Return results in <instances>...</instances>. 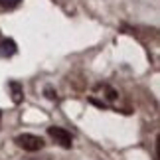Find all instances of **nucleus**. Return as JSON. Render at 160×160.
Here are the masks:
<instances>
[{
  "mask_svg": "<svg viewBox=\"0 0 160 160\" xmlns=\"http://www.w3.org/2000/svg\"><path fill=\"white\" fill-rule=\"evenodd\" d=\"M14 142L20 146V148L28 150V152H36V150H42V148H44V138H42V137H36V134H30V132L18 134V137L14 138Z\"/></svg>",
  "mask_w": 160,
  "mask_h": 160,
  "instance_id": "obj_1",
  "label": "nucleus"
},
{
  "mask_svg": "<svg viewBox=\"0 0 160 160\" xmlns=\"http://www.w3.org/2000/svg\"><path fill=\"white\" fill-rule=\"evenodd\" d=\"M48 134H50V137L59 146H63V148H71L73 138H71V134L67 132L65 128H61V127H50V128H48Z\"/></svg>",
  "mask_w": 160,
  "mask_h": 160,
  "instance_id": "obj_2",
  "label": "nucleus"
},
{
  "mask_svg": "<svg viewBox=\"0 0 160 160\" xmlns=\"http://www.w3.org/2000/svg\"><path fill=\"white\" fill-rule=\"evenodd\" d=\"M18 52V46L14 40H2L0 42V55L2 58H12Z\"/></svg>",
  "mask_w": 160,
  "mask_h": 160,
  "instance_id": "obj_3",
  "label": "nucleus"
},
{
  "mask_svg": "<svg viewBox=\"0 0 160 160\" xmlns=\"http://www.w3.org/2000/svg\"><path fill=\"white\" fill-rule=\"evenodd\" d=\"M8 87H10V91H12V101H14V103H22V99H24L22 85L18 83V81H10Z\"/></svg>",
  "mask_w": 160,
  "mask_h": 160,
  "instance_id": "obj_4",
  "label": "nucleus"
},
{
  "mask_svg": "<svg viewBox=\"0 0 160 160\" xmlns=\"http://www.w3.org/2000/svg\"><path fill=\"white\" fill-rule=\"evenodd\" d=\"M18 4H20V0H0V6H2V8H14Z\"/></svg>",
  "mask_w": 160,
  "mask_h": 160,
  "instance_id": "obj_5",
  "label": "nucleus"
},
{
  "mask_svg": "<svg viewBox=\"0 0 160 160\" xmlns=\"http://www.w3.org/2000/svg\"><path fill=\"white\" fill-rule=\"evenodd\" d=\"M46 97H48V99H55V91L52 87H48L46 89Z\"/></svg>",
  "mask_w": 160,
  "mask_h": 160,
  "instance_id": "obj_6",
  "label": "nucleus"
},
{
  "mask_svg": "<svg viewBox=\"0 0 160 160\" xmlns=\"http://www.w3.org/2000/svg\"><path fill=\"white\" fill-rule=\"evenodd\" d=\"M0 119H2V113H0Z\"/></svg>",
  "mask_w": 160,
  "mask_h": 160,
  "instance_id": "obj_7",
  "label": "nucleus"
}]
</instances>
